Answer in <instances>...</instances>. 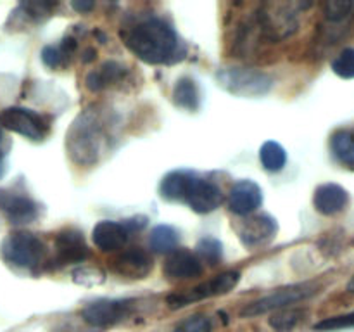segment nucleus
<instances>
[{"label": "nucleus", "instance_id": "f8f14e48", "mask_svg": "<svg viewBox=\"0 0 354 332\" xmlns=\"http://www.w3.org/2000/svg\"><path fill=\"white\" fill-rule=\"evenodd\" d=\"M279 230L275 218L270 214H254L242 221L237 228L239 239L245 248H258V246L268 242Z\"/></svg>", "mask_w": 354, "mask_h": 332}, {"label": "nucleus", "instance_id": "412c9836", "mask_svg": "<svg viewBox=\"0 0 354 332\" xmlns=\"http://www.w3.org/2000/svg\"><path fill=\"white\" fill-rule=\"evenodd\" d=\"M330 149L335 159L346 168L354 169V130L341 128L330 137Z\"/></svg>", "mask_w": 354, "mask_h": 332}, {"label": "nucleus", "instance_id": "b1692460", "mask_svg": "<svg viewBox=\"0 0 354 332\" xmlns=\"http://www.w3.org/2000/svg\"><path fill=\"white\" fill-rule=\"evenodd\" d=\"M259 161H261L263 168L266 172H282L283 166L287 163V152L279 142L275 140H268L261 145L259 149Z\"/></svg>", "mask_w": 354, "mask_h": 332}, {"label": "nucleus", "instance_id": "bb28decb", "mask_svg": "<svg viewBox=\"0 0 354 332\" xmlns=\"http://www.w3.org/2000/svg\"><path fill=\"white\" fill-rule=\"evenodd\" d=\"M354 12V2L351 0H330L324 3V14L332 23H341Z\"/></svg>", "mask_w": 354, "mask_h": 332}, {"label": "nucleus", "instance_id": "c9c22d12", "mask_svg": "<svg viewBox=\"0 0 354 332\" xmlns=\"http://www.w3.org/2000/svg\"><path fill=\"white\" fill-rule=\"evenodd\" d=\"M95 55H97V52L93 50V48H86V50L83 52V61L85 62L93 61V59H95Z\"/></svg>", "mask_w": 354, "mask_h": 332}, {"label": "nucleus", "instance_id": "2eb2a0df", "mask_svg": "<svg viewBox=\"0 0 354 332\" xmlns=\"http://www.w3.org/2000/svg\"><path fill=\"white\" fill-rule=\"evenodd\" d=\"M162 272L168 279L173 280H189L201 277L203 273V263L189 249H176L166 258Z\"/></svg>", "mask_w": 354, "mask_h": 332}, {"label": "nucleus", "instance_id": "f3484780", "mask_svg": "<svg viewBox=\"0 0 354 332\" xmlns=\"http://www.w3.org/2000/svg\"><path fill=\"white\" fill-rule=\"evenodd\" d=\"M349 203V194L344 187L337 183H324L317 187L313 194V206L315 210L325 216H334L346 210Z\"/></svg>", "mask_w": 354, "mask_h": 332}, {"label": "nucleus", "instance_id": "4468645a", "mask_svg": "<svg viewBox=\"0 0 354 332\" xmlns=\"http://www.w3.org/2000/svg\"><path fill=\"white\" fill-rule=\"evenodd\" d=\"M185 203L189 204L190 210L199 214L213 213L223 203V192H221V189L216 183L197 176Z\"/></svg>", "mask_w": 354, "mask_h": 332}, {"label": "nucleus", "instance_id": "f704fd0d", "mask_svg": "<svg viewBox=\"0 0 354 332\" xmlns=\"http://www.w3.org/2000/svg\"><path fill=\"white\" fill-rule=\"evenodd\" d=\"M6 135H3L2 127H0V165H3V158H6Z\"/></svg>", "mask_w": 354, "mask_h": 332}, {"label": "nucleus", "instance_id": "f257e3e1", "mask_svg": "<svg viewBox=\"0 0 354 332\" xmlns=\"http://www.w3.org/2000/svg\"><path fill=\"white\" fill-rule=\"evenodd\" d=\"M121 40L131 54L147 64H171L185 55V47L171 24L156 16L124 28Z\"/></svg>", "mask_w": 354, "mask_h": 332}, {"label": "nucleus", "instance_id": "0eeeda50", "mask_svg": "<svg viewBox=\"0 0 354 332\" xmlns=\"http://www.w3.org/2000/svg\"><path fill=\"white\" fill-rule=\"evenodd\" d=\"M2 256L9 265L17 268L35 270L45 258V244L38 235L17 230L7 235L2 242Z\"/></svg>", "mask_w": 354, "mask_h": 332}, {"label": "nucleus", "instance_id": "dca6fc26", "mask_svg": "<svg viewBox=\"0 0 354 332\" xmlns=\"http://www.w3.org/2000/svg\"><path fill=\"white\" fill-rule=\"evenodd\" d=\"M55 249H57V261L62 265L82 263L88 258V246H86L82 232L75 230V228H66V230L59 232L55 237Z\"/></svg>", "mask_w": 354, "mask_h": 332}, {"label": "nucleus", "instance_id": "423d86ee", "mask_svg": "<svg viewBox=\"0 0 354 332\" xmlns=\"http://www.w3.org/2000/svg\"><path fill=\"white\" fill-rule=\"evenodd\" d=\"M239 282H241V272H237V270H228V272L218 273L213 279L206 280V282L199 284V286L169 294L166 297V304H168L169 310H182V308L197 303V301L225 296L230 290H234L239 286Z\"/></svg>", "mask_w": 354, "mask_h": 332}, {"label": "nucleus", "instance_id": "72a5a7b5", "mask_svg": "<svg viewBox=\"0 0 354 332\" xmlns=\"http://www.w3.org/2000/svg\"><path fill=\"white\" fill-rule=\"evenodd\" d=\"M71 7L76 10V12H88V10H92L93 7H95V3L93 2H71Z\"/></svg>", "mask_w": 354, "mask_h": 332}, {"label": "nucleus", "instance_id": "9b49d317", "mask_svg": "<svg viewBox=\"0 0 354 332\" xmlns=\"http://www.w3.org/2000/svg\"><path fill=\"white\" fill-rule=\"evenodd\" d=\"M263 204V190L252 180H239L228 192V210L239 216L252 214Z\"/></svg>", "mask_w": 354, "mask_h": 332}, {"label": "nucleus", "instance_id": "4be33fe9", "mask_svg": "<svg viewBox=\"0 0 354 332\" xmlns=\"http://www.w3.org/2000/svg\"><path fill=\"white\" fill-rule=\"evenodd\" d=\"M173 102L187 111H197L201 106V93L197 83L189 76H183L173 86Z\"/></svg>", "mask_w": 354, "mask_h": 332}, {"label": "nucleus", "instance_id": "ddd939ff", "mask_svg": "<svg viewBox=\"0 0 354 332\" xmlns=\"http://www.w3.org/2000/svg\"><path fill=\"white\" fill-rule=\"evenodd\" d=\"M113 270L120 277L130 280L147 279L152 272V258L147 251L140 248H131L116 256L113 261Z\"/></svg>", "mask_w": 354, "mask_h": 332}, {"label": "nucleus", "instance_id": "e433bc0d", "mask_svg": "<svg viewBox=\"0 0 354 332\" xmlns=\"http://www.w3.org/2000/svg\"><path fill=\"white\" fill-rule=\"evenodd\" d=\"M348 293L354 294V275L351 277V280H349V282H348Z\"/></svg>", "mask_w": 354, "mask_h": 332}, {"label": "nucleus", "instance_id": "6ab92c4d", "mask_svg": "<svg viewBox=\"0 0 354 332\" xmlns=\"http://www.w3.org/2000/svg\"><path fill=\"white\" fill-rule=\"evenodd\" d=\"M196 180V173L187 172V169H176V172L168 173V175L161 180L159 192H161V196L168 201H180V203H185Z\"/></svg>", "mask_w": 354, "mask_h": 332}, {"label": "nucleus", "instance_id": "5701e85b", "mask_svg": "<svg viewBox=\"0 0 354 332\" xmlns=\"http://www.w3.org/2000/svg\"><path fill=\"white\" fill-rule=\"evenodd\" d=\"M180 235L171 225H158L152 228L151 237H149V246L154 252H161V255H171L176 251L178 246Z\"/></svg>", "mask_w": 354, "mask_h": 332}, {"label": "nucleus", "instance_id": "6e6552de", "mask_svg": "<svg viewBox=\"0 0 354 332\" xmlns=\"http://www.w3.org/2000/svg\"><path fill=\"white\" fill-rule=\"evenodd\" d=\"M0 127L23 135L28 140L40 142L48 131V121L35 111L14 106L0 111Z\"/></svg>", "mask_w": 354, "mask_h": 332}, {"label": "nucleus", "instance_id": "f03ea898", "mask_svg": "<svg viewBox=\"0 0 354 332\" xmlns=\"http://www.w3.org/2000/svg\"><path fill=\"white\" fill-rule=\"evenodd\" d=\"M109 145L107 120L99 107L92 106L78 114L66 135V149L76 165L93 166Z\"/></svg>", "mask_w": 354, "mask_h": 332}, {"label": "nucleus", "instance_id": "c85d7f7f", "mask_svg": "<svg viewBox=\"0 0 354 332\" xmlns=\"http://www.w3.org/2000/svg\"><path fill=\"white\" fill-rule=\"evenodd\" d=\"M213 324L206 315H192L175 327V332H211Z\"/></svg>", "mask_w": 354, "mask_h": 332}, {"label": "nucleus", "instance_id": "9d476101", "mask_svg": "<svg viewBox=\"0 0 354 332\" xmlns=\"http://www.w3.org/2000/svg\"><path fill=\"white\" fill-rule=\"evenodd\" d=\"M0 211L14 225H28L37 220L38 204L26 194L0 189Z\"/></svg>", "mask_w": 354, "mask_h": 332}, {"label": "nucleus", "instance_id": "39448f33", "mask_svg": "<svg viewBox=\"0 0 354 332\" xmlns=\"http://www.w3.org/2000/svg\"><path fill=\"white\" fill-rule=\"evenodd\" d=\"M317 293H318V286L311 282L292 284V286L280 287V289L273 290V293L266 294V296L245 304V306L241 310V317L254 318V317H259V315L270 313V311H279V310H283V308H290L294 306V304L301 303V301L310 299V297L315 296Z\"/></svg>", "mask_w": 354, "mask_h": 332}, {"label": "nucleus", "instance_id": "2f4dec72", "mask_svg": "<svg viewBox=\"0 0 354 332\" xmlns=\"http://www.w3.org/2000/svg\"><path fill=\"white\" fill-rule=\"evenodd\" d=\"M41 62H44L47 68L55 69L62 64V59H64V54L59 47H54V45H47V47L41 48Z\"/></svg>", "mask_w": 354, "mask_h": 332}, {"label": "nucleus", "instance_id": "1a4fd4ad", "mask_svg": "<svg viewBox=\"0 0 354 332\" xmlns=\"http://www.w3.org/2000/svg\"><path fill=\"white\" fill-rule=\"evenodd\" d=\"M133 311L128 299H97L82 310L83 322L97 329H107L127 320Z\"/></svg>", "mask_w": 354, "mask_h": 332}, {"label": "nucleus", "instance_id": "20e7f679", "mask_svg": "<svg viewBox=\"0 0 354 332\" xmlns=\"http://www.w3.org/2000/svg\"><path fill=\"white\" fill-rule=\"evenodd\" d=\"M216 82L228 93L244 99L266 95L273 86V78L268 73L254 68H241V66L220 68L216 71Z\"/></svg>", "mask_w": 354, "mask_h": 332}, {"label": "nucleus", "instance_id": "393cba45", "mask_svg": "<svg viewBox=\"0 0 354 332\" xmlns=\"http://www.w3.org/2000/svg\"><path fill=\"white\" fill-rule=\"evenodd\" d=\"M304 317V310L301 308H283V310L273 311L270 317L268 324L275 332H294L301 320Z\"/></svg>", "mask_w": 354, "mask_h": 332}, {"label": "nucleus", "instance_id": "a878e982", "mask_svg": "<svg viewBox=\"0 0 354 332\" xmlns=\"http://www.w3.org/2000/svg\"><path fill=\"white\" fill-rule=\"evenodd\" d=\"M197 255L209 265H216L223 256V244L214 237H203L197 242Z\"/></svg>", "mask_w": 354, "mask_h": 332}, {"label": "nucleus", "instance_id": "473e14b6", "mask_svg": "<svg viewBox=\"0 0 354 332\" xmlns=\"http://www.w3.org/2000/svg\"><path fill=\"white\" fill-rule=\"evenodd\" d=\"M123 225H124V228H127L128 232L142 230V228L147 225V218H145V216H133V218H130V220H124Z\"/></svg>", "mask_w": 354, "mask_h": 332}, {"label": "nucleus", "instance_id": "a211bd4d", "mask_svg": "<svg viewBox=\"0 0 354 332\" xmlns=\"http://www.w3.org/2000/svg\"><path fill=\"white\" fill-rule=\"evenodd\" d=\"M128 235H130V232L124 228L123 223H118V221L113 220H102L93 227L92 241L100 251L111 252L127 246Z\"/></svg>", "mask_w": 354, "mask_h": 332}, {"label": "nucleus", "instance_id": "7c9ffc66", "mask_svg": "<svg viewBox=\"0 0 354 332\" xmlns=\"http://www.w3.org/2000/svg\"><path fill=\"white\" fill-rule=\"evenodd\" d=\"M73 280L82 286H97L104 282V273L100 270L92 268V266H83L73 273Z\"/></svg>", "mask_w": 354, "mask_h": 332}, {"label": "nucleus", "instance_id": "c756f323", "mask_svg": "<svg viewBox=\"0 0 354 332\" xmlns=\"http://www.w3.org/2000/svg\"><path fill=\"white\" fill-rule=\"evenodd\" d=\"M354 327V311L339 317H328L315 324V331H339V329Z\"/></svg>", "mask_w": 354, "mask_h": 332}, {"label": "nucleus", "instance_id": "aec40b11", "mask_svg": "<svg viewBox=\"0 0 354 332\" xmlns=\"http://www.w3.org/2000/svg\"><path fill=\"white\" fill-rule=\"evenodd\" d=\"M124 75H127V68L123 64L116 61H106L86 75L85 86L90 92H102L107 86L120 83Z\"/></svg>", "mask_w": 354, "mask_h": 332}, {"label": "nucleus", "instance_id": "cd10ccee", "mask_svg": "<svg viewBox=\"0 0 354 332\" xmlns=\"http://www.w3.org/2000/svg\"><path fill=\"white\" fill-rule=\"evenodd\" d=\"M332 71H334L339 78H354V48H344V50L332 61Z\"/></svg>", "mask_w": 354, "mask_h": 332}, {"label": "nucleus", "instance_id": "7ed1b4c3", "mask_svg": "<svg viewBox=\"0 0 354 332\" xmlns=\"http://www.w3.org/2000/svg\"><path fill=\"white\" fill-rule=\"evenodd\" d=\"M308 6L310 3H261L249 19L258 42L263 38L270 44H277L292 37L299 28L297 10Z\"/></svg>", "mask_w": 354, "mask_h": 332}]
</instances>
